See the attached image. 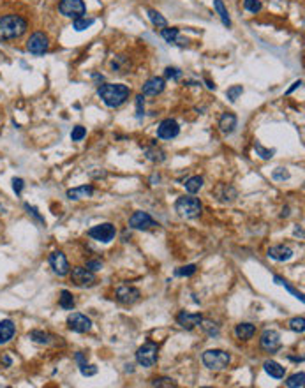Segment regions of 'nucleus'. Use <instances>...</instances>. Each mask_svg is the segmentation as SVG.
Returning a JSON list of instances; mask_svg holds the SVG:
<instances>
[{
	"label": "nucleus",
	"mask_w": 305,
	"mask_h": 388,
	"mask_svg": "<svg viewBox=\"0 0 305 388\" xmlns=\"http://www.w3.org/2000/svg\"><path fill=\"white\" fill-rule=\"evenodd\" d=\"M268 258L275 259V261H288L293 258V249L288 245H273L268 249Z\"/></svg>",
	"instance_id": "6ab92c4d"
},
{
	"label": "nucleus",
	"mask_w": 305,
	"mask_h": 388,
	"mask_svg": "<svg viewBox=\"0 0 305 388\" xmlns=\"http://www.w3.org/2000/svg\"><path fill=\"white\" fill-rule=\"evenodd\" d=\"M207 87H209L210 90H213V88H215V85H213V83L210 81V80H207Z\"/></svg>",
	"instance_id": "864d4df0"
},
{
	"label": "nucleus",
	"mask_w": 305,
	"mask_h": 388,
	"mask_svg": "<svg viewBox=\"0 0 305 388\" xmlns=\"http://www.w3.org/2000/svg\"><path fill=\"white\" fill-rule=\"evenodd\" d=\"M48 48H49V39L44 32H34L27 39V49H29V53L35 55V57L44 55L48 51Z\"/></svg>",
	"instance_id": "0eeeda50"
},
{
	"label": "nucleus",
	"mask_w": 305,
	"mask_h": 388,
	"mask_svg": "<svg viewBox=\"0 0 305 388\" xmlns=\"http://www.w3.org/2000/svg\"><path fill=\"white\" fill-rule=\"evenodd\" d=\"M25 187V182L21 178H13V189H15L16 194H21V191H23Z\"/></svg>",
	"instance_id": "09e8293b"
},
{
	"label": "nucleus",
	"mask_w": 305,
	"mask_h": 388,
	"mask_svg": "<svg viewBox=\"0 0 305 388\" xmlns=\"http://www.w3.org/2000/svg\"><path fill=\"white\" fill-rule=\"evenodd\" d=\"M87 268H88V270H92V272H97V270H101V268H102V263L97 261V259H92V261H87Z\"/></svg>",
	"instance_id": "8fccbe9b"
},
{
	"label": "nucleus",
	"mask_w": 305,
	"mask_h": 388,
	"mask_svg": "<svg viewBox=\"0 0 305 388\" xmlns=\"http://www.w3.org/2000/svg\"><path fill=\"white\" fill-rule=\"evenodd\" d=\"M213 7L217 11V15H219V18H221V21H223L224 27L229 29V27H231V18H229V15H228V9L224 7L223 0H213Z\"/></svg>",
	"instance_id": "a878e982"
},
{
	"label": "nucleus",
	"mask_w": 305,
	"mask_h": 388,
	"mask_svg": "<svg viewBox=\"0 0 305 388\" xmlns=\"http://www.w3.org/2000/svg\"><path fill=\"white\" fill-rule=\"evenodd\" d=\"M29 29V21L19 15L0 16V41L19 39Z\"/></svg>",
	"instance_id": "f03ea898"
},
{
	"label": "nucleus",
	"mask_w": 305,
	"mask_h": 388,
	"mask_svg": "<svg viewBox=\"0 0 305 388\" xmlns=\"http://www.w3.org/2000/svg\"><path fill=\"white\" fill-rule=\"evenodd\" d=\"M145 155L146 159L152 161V162H162L166 159V152L161 146L155 145V143H152L148 148H145Z\"/></svg>",
	"instance_id": "393cba45"
},
{
	"label": "nucleus",
	"mask_w": 305,
	"mask_h": 388,
	"mask_svg": "<svg viewBox=\"0 0 305 388\" xmlns=\"http://www.w3.org/2000/svg\"><path fill=\"white\" fill-rule=\"evenodd\" d=\"M164 87H166L164 80L159 76H154L143 83V87H141V96H159V94H162Z\"/></svg>",
	"instance_id": "dca6fc26"
},
{
	"label": "nucleus",
	"mask_w": 305,
	"mask_h": 388,
	"mask_svg": "<svg viewBox=\"0 0 305 388\" xmlns=\"http://www.w3.org/2000/svg\"><path fill=\"white\" fill-rule=\"evenodd\" d=\"M16 334V325L11 320H2L0 321V344L9 342Z\"/></svg>",
	"instance_id": "412c9836"
},
{
	"label": "nucleus",
	"mask_w": 305,
	"mask_h": 388,
	"mask_svg": "<svg viewBox=\"0 0 305 388\" xmlns=\"http://www.w3.org/2000/svg\"><path fill=\"white\" fill-rule=\"evenodd\" d=\"M243 94V87L242 85H233L226 90V97L229 99V102H237V99Z\"/></svg>",
	"instance_id": "f704fd0d"
},
{
	"label": "nucleus",
	"mask_w": 305,
	"mask_h": 388,
	"mask_svg": "<svg viewBox=\"0 0 305 388\" xmlns=\"http://www.w3.org/2000/svg\"><path fill=\"white\" fill-rule=\"evenodd\" d=\"M196 270H198V267H196V265H185V267L178 268V270L175 272V274H177V275H180V277H191V275H194V274H196Z\"/></svg>",
	"instance_id": "ea45409f"
},
{
	"label": "nucleus",
	"mask_w": 305,
	"mask_h": 388,
	"mask_svg": "<svg viewBox=\"0 0 305 388\" xmlns=\"http://www.w3.org/2000/svg\"><path fill=\"white\" fill-rule=\"evenodd\" d=\"M175 210L178 215L185 219H193V217H198L201 210H203V205L199 201L198 198H194L193 194H187V196H182V198L177 199V203H175Z\"/></svg>",
	"instance_id": "7ed1b4c3"
},
{
	"label": "nucleus",
	"mask_w": 305,
	"mask_h": 388,
	"mask_svg": "<svg viewBox=\"0 0 305 388\" xmlns=\"http://www.w3.org/2000/svg\"><path fill=\"white\" fill-rule=\"evenodd\" d=\"M201 321H203V316L201 314H191V312H185V310H182V312L177 316V323L185 330L196 328V326H199Z\"/></svg>",
	"instance_id": "f3484780"
},
{
	"label": "nucleus",
	"mask_w": 305,
	"mask_h": 388,
	"mask_svg": "<svg viewBox=\"0 0 305 388\" xmlns=\"http://www.w3.org/2000/svg\"><path fill=\"white\" fill-rule=\"evenodd\" d=\"M157 358H159V348H157V344L150 342V340L145 342V344L136 351V362L140 365H143V367H152V365H155Z\"/></svg>",
	"instance_id": "423d86ee"
},
{
	"label": "nucleus",
	"mask_w": 305,
	"mask_h": 388,
	"mask_svg": "<svg viewBox=\"0 0 305 388\" xmlns=\"http://www.w3.org/2000/svg\"><path fill=\"white\" fill-rule=\"evenodd\" d=\"M259 346L267 353H275L281 349V335L275 330H265L259 339Z\"/></svg>",
	"instance_id": "1a4fd4ad"
},
{
	"label": "nucleus",
	"mask_w": 305,
	"mask_h": 388,
	"mask_svg": "<svg viewBox=\"0 0 305 388\" xmlns=\"http://www.w3.org/2000/svg\"><path fill=\"white\" fill-rule=\"evenodd\" d=\"M76 360H78V364H85V358H83V355H81V353H78V355H76Z\"/></svg>",
	"instance_id": "603ef678"
},
{
	"label": "nucleus",
	"mask_w": 305,
	"mask_h": 388,
	"mask_svg": "<svg viewBox=\"0 0 305 388\" xmlns=\"http://www.w3.org/2000/svg\"><path fill=\"white\" fill-rule=\"evenodd\" d=\"M148 18H150V21L157 27V29H164V27H168V21H166V18L161 15L159 11L148 9Z\"/></svg>",
	"instance_id": "7c9ffc66"
},
{
	"label": "nucleus",
	"mask_w": 305,
	"mask_h": 388,
	"mask_svg": "<svg viewBox=\"0 0 305 388\" xmlns=\"http://www.w3.org/2000/svg\"><path fill=\"white\" fill-rule=\"evenodd\" d=\"M129 226L134 229H152V228H157L159 224L155 223L154 219H152L150 213L146 212H134L129 219Z\"/></svg>",
	"instance_id": "ddd939ff"
},
{
	"label": "nucleus",
	"mask_w": 305,
	"mask_h": 388,
	"mask_svg": "<svg viewBox=\"0 0 305 388\" xmlns=\"http://www.w3.org/2000/svg\"><path fill=\"white\" fill-rule=\"evenodd\" d=\"M238 118L235 113H223V116L219 118V129L223 134H231L237 129Z\"/></svg>",
	"instance_id": "a211bd4d"
},
{
	"label": "nucleus",
	"mask_w": 305,
	"mask_h": 388,
	"mask_svg": "<svg viewBox=\"0 0 305 388\" xmlns=\"http://www.w3.org/2000/svg\"><path fill=\"white\" fill-rule=\"evenodd\" d=\"M80 372L83 376H94V374H97V367L96 365H87V362H85V364H80Z\"/></svg>",
	"instance_id": "a18cd8bd"
},
{
	"label": "nucleus",
	"mask_w": 305,
	"mask_h": 388,
	"mask_svg": "<svg viewBox=\"0 0 305 388\" xmlns=\"http://www.w3.org/2000/svg\"><path fill=\"white\" fill-rule=\"evenodd\" d=\"M199 325H201V328L205 330V332H207V334L210 335V337H217L219 335V326L215 325V323H212V321H201V323H199Z\"/></svg>",
	"instance_id": "4c0bfd02"
},
{
	"label": "nucleus",
	"mask_w": 305,
	"mask_h": 388,
	"mask_svg": "<svg viewBox=\"0 0 305 388\" xmlns=\"http://www.w3.org/2000/svg\"><path fill=\"white\" fill-rule=\"evenodd\" d=\"M29 337L30 340H34L35 344H48L49 342V334H46L43 330H32Z\"/></svg>",
	"instance_id": "473e14b6"
},
{
	"label": "nucleus",
	"mask_w": 305,
	"mask_h": 388,
	"mask_svg": "<svg viewBox=\"0 0 305 388\" xmlns=\"http://www.w3.org/2000/svg\"><path fill=\"white\" fill-rule=\"evenodd\" d=\"M164 76L168 78V80H180V76H182V71H180L178 67H166Z\"/></svg>",
	"instance_id": "c03bdc74"
},
{
	"label": "nucleus",
	"mask_w": 305,
	"mask_h": 388,
	"mask_svg": "<svg viewBox=\"0 0 305 388\" xmlns=\"http://www.w3.org/2000/svg\"><path fill=\"white\" fill-rule=\"evenodd\" d=\"M272 177H273L275 180H288L289 178V171L284 170V168H277V170H273Z\"/></svg>",
	"instance_id": "49530a36"
},
{
	"label": "nucleus",
	"mask_w": 305,
	"mask_h": 388,
	"mask_svg": "<svg viewBox=\"0 0 305 388\" xmlns=\"http://www.w3.org/2000/svg\"><path fill=\"white\" fill-rule=\"evenodd\" d=\"M85 136H87V129H85L83 126L73 127V132H71V140L73 141H81Z\"/></svg>",
	"instance_id": "a19ab883"
},
{
	"label": "nucleus",
	"mask_w": 305,
	"mask_h": 388,
	"mask_svg": "<svg viewBox=\"0 0 305 388\" xmlns=\"http://www.w3.org/2000/svg\"><path fill=\"white\" fill-rule=\"evenodd\" d=\"M178 134H180V126L173 118H166L157 127V138H161V140H173Z\"/></svg>",
	"instance_id": "4468645a"
},
{
	"label": "nucleus",
	"mask_w": 305,
	"mask_h": 388,
	"mask_svg": "<svg viewBox=\"0 0 305 388\" xmlns=\"http://www.w3.org/2000/svg\"><path fill=\"white\" fill-rule=\"evenodd\" d=\"M4 364L5 365H11V358H9V356H4Z\"/></svg>",
	"instance_id": "5fc2aeb1"
},
{
	"label": "nucleus",
	"mask_w": 305,
	"mask_h": 388,
	"mask_svg": "<svg viewBox=\"0 0 305 388\" xmlns=\"http://www.w3.org/2000/svg\"><path fill=\"white\" fill-rule=\"evenodd\" d=\"M254 148H256V154L261 157V159H265V161H268V159H272L273 157V154H275V150H268V148H265V146L261 145V143H254Z\"/></svg>",
	"instance_id": "e433bc0d"
},
{
	"label": "nucleus",
	"mask_w": 305,
	"mask_h": 388,
	"mask_svg": "<svg viewBox=\"0 0 305 388\" xmlns=\"http://www.w3.org/2000/svg\"><path fill=\"white\" fill-rule=\"evenodd\" d=\"M71 281L76 286H92L96 284V274L92 270H88L87 267H74L71 272Z\"/></svg>",
	"instance_id": "9d476101"
},
{
	"label": "nucleus",
	"mask_w": 305,
	"mask_h": 388,
	"mask_svg": "<svg viewBox=\"0 0 305 388\" xmlns=\"http://www.w3.org/2000/svg\"><path fill=\"white\" fill-rule=\"evenodd\" d=\"M58 306L62 307V309H65V310H71V309H73V307H74V296H73V293H71V291H67V290L60 291Z\"/></svg>",
	"instance_id": "cd10ccee"
},
{
	"label": "nucleus",
	"mask_w": 305,
	"mask_h": 388,
	"mask_svg": "<svg viewBox=\"0 0 305 388\" xmlns=\"http://www.w3.org/2000/svg\"><path fill=\"white\" fill-rule=\"evenodd\" d=\"M94 23H96L94 18H85V16H81V18H76L73 21V29L76 30V32H83V30L90 29Z\"/></svg>",
	"instance_id": "c756f323"
},
{
	"label": "nucleus",
	"mask_w": 305,
	"mask_h": 388,
	"mask_svg": "<svg viewBox=\"0 0 305 388\" xmlns=\"http://www.w3.org/2000/svg\"><path fill=\"white\" fill-rule=\"evenodd\" d=\"M94 194V187L92 185H80V187H73V189L67 191V198L69 199H83V198H90Z\"/></svg>",
	"instance_id": "5701e85b"
},
{
	"label": "nucleus",
	"mask_w": 305,
	"mask_h": 388,
	"mask_svg": "<svg viewBox=\"0 0 305 388\" xmlns=\"http://www.w3.org/2000/svg\"><path fill=\"white\" fill-rule=\"evenodd\" d=\"M25 210H27V212H29V213H32V217L37 219L39 223H43V224H44V217H43V215H41V213H39V210L35 209V207H32V205H29V203H25Z\"/></svg>",
	"instance_id": "de8ad7c7"
},
{
	"label": "nucleus",
	"mask_w": 305,
	"mask_h": 388,
	"mask_svg": "<svg viewBox=\"0 0 305 388\" xmlns=\"http://www.w3.org/2000/svg\"><path fill=\"white\" fill-rule=\"evenodd\" d=\"M273 281H275L277 284H281V286H284V288H286V290L289 291L291 295H295L296 298H298V300H300V302H304V295H302V293H300V291H298V290H295V288L291 286V284H289V282H288V281H284V279H282V277L275 275V277H273Z\"/></svg>",
	"instance_id": "72a5a7b5"
},
{
	"label": "nucleus",
	"mask_w": 305,
	"mask_h": 388,
	"mask_svg": "<svg viewBox=\"0 0 305 388\" xmlns=\"http://www.w3.org/2000/svg\"><path fill=\"white\" fill-rule=\"evenodd\" d=\"M116 235V229L112 223H102V224H97L94 228L88 229V237L97 240V242H102V243H108L112 242L113 238Z\"/></svg>",
	"instance_id": "6e6552de"
},
{
	"label": "nucleus",
	"mask_w": 305,
	"mask_h": 388,
	"mask_svg": "<svg viewBox=\"0 0 305 388\" xmlns=\"http://www.w3.org/2000/svg\"><path fill=\"white\" fill-rule=\"evenodd\" d=\"M140 290L138 288H132V286H122L116 290V300L120 302V304H126V306H131L134 302L140 300Z\"/></svg>",
	"instance_id": "2eb2a0df"
},
{
	"label": "nucleus",
	"mask_w": 305,
	"mask_h": 388,
	"mask_svg": "<svg viewBox=\"0 0 305 388\" xmlns=\"http://www.w3.org/2000/svg\"><path fill=\"white\" fill-rule=\"evenodd\" d=\"M49 265H51V268H53V272L58 277L67 275L69 272H71L67 258H65V254L62 251H55L49 254Z\"/></svg>",
	"instance_id": "f8f14e48"
},
{
	"label": "nucleus",
	"mask_w": 305,
	"mask_h": 388,
	"mask_svg": "<svg viewBox=\"0 0 305 388\" xmlns=\"http://www.w3.org/2000/svg\"><path fill=\"white\" fill-rule=\"evenodd\" d=\"M213 194H215L219 201H223V203H231L233 199L237 198V191H235V187H231V185H228V184L217 185V189L213 191Z\"/></svg>",
	"instance_id": "aec40b11"
},
{
	"label": "nucleus",
	"mask_w": 305,
	"mask_h": 388,
	"mask_svg": "<svg viewBox=\"0 0 305 388\" xmlns=\"http://www.w3.org/2000/svg\"><path fill=\"white\" fill-rule=\"evenodd\" d=\"M300 85H302V80H298V81H295V83H293V85H291L289 88H288V92H286V94H291V92H293V90H296V88L300 87Z\"/></svg>",
	"instance_id": "3c124183"
},
{
	"label": "nucleus",
	"mask_w": 305,
	"mask_h": 388,
	"mask_svg": "<svg viewBox=\"0 0 305 388\" xmlns=\"http://www.w3.org/2000/svg\"><path fill=\"white\" fill-rule=\"evenodd\" d=\"M58 13L65 18H81L87 13V5L83 0H60L58 2Z\"/></svg>",
	"instance_id": "39448f33"
},
{
	"label": "nucleus",
	"mask_w": 305,
	"mask_h": 388,
	"mask_svg": "<svg viewBox=\"0 0 305 388\" xmlns=\"http://www.w3.org/2000/svg\"><path fill=\"white\" fill-rule=\"evenodd\" d=\"M201 360H203L205 367L210 369V371H223V369H226L229 365L231 356L223 349H209V351L203 353Z\"/></svg>",
	"instance_id": "20e7f679"
},
{
	"label": "nucleus",
	"mask_w": 305,
	"mask_h": 388,
	"mask_svg": "<svg viewBox=\"0 0 305 388\" xmlns=\"http://www.w3.org/2000/svg\"><path fill=\"white\" fill-rule=\"evenodd\" d=\"M254 334H256V326L252 325V323H240V325H237V328H235V335H237L240 340L252 339Z\"/></svg>",
	"instance_id": "b1692460"
},
{
	"label": "nucleus",
	"mask_w": 305,
	"mask_h": 388,
	"mask_svg": "<svg viewBox=\"0 0 305 388\" xmlns=\"http://www.w3.org/2000/svg\"><path fill=\"white\" fill-rule=\"evenodd\" d=\"M304 385H305V374L304 372H296L286 379L288 388H302Z\"/></svg>",
	"instance_id": "2f4dec72"
},
{
	"label": "nucleus",
	"mask_w": 305,
	"mask_h": 388,
	"mask_svg": "<svg viewBox=\"0 0 305 388\" xmlns=\"http://www.w3.org/2000/svg\"><path fill=\"white\" fill-rule=\"evenodd\" d=\"M263 369H265V372H267L268 376H272V378H275V379H282L284 374H286V369L282 367L279 362H275V360H267V362L263 364Z\"/></svg>",
	"instance_id": "4be33fe9"
},
{
	"label": "nucleus",
	"mask_w": 305,
	"mask_h": 388,
	"mask_svg": "<svg viewBox=\"0 0 305 388\" xmlns=\"http://www.w3.org/2000/svg\"><path fill=\"white\" fill-rule=\"evenodd\" d=\"M243 7H245V11L256 15V13L261 11L263 5H261V0H243Z\"/></svg>",
	"instance_id": "c9c22d12"
},
{
	"label": "nucleus",
	"mask_w": 305,
	"mask_h": 388,
	"mask_svg": "<svg viewBox=\"0 0 305 388\" xmlns=\"http://www.w3.org/2000/svg\"><path fill=\"white\" fill-rule=\"evenodd\" d=\"M145 115V101H143V96L136 97V118H141Z\"/></svg>",
	"instance_id": "79ce46f5"
},
{
	"label": "nucleus",
	"mask_w": 305,
	"mask_h": 388,
	"mask_svg": "<svg viewBox=\"0 0 305 388\" xmlns=\"http://www.w3.org/2000/svg\"><path fill=\"white\" fill-rule=\"evenodd\" d=\"M201 187H203V177H199V175L191 177V178H187V182H185V191H187L189 194L199 193Z\"/></svg>",
	"instance_id": "bb28decb"
},
{
	"label": "nucleus",
	"mask_w": 305,
	"mask_h": 388,
	"mask_svg": "<svg viewBox=\"0 0 305 388\" xmlns=\"http://www.w3.org/2000/svg\"><path fill=\"white\" fill-rule=\"evenodd\" d=\"M178 34H180V30L175 29V27H164V29H161V35H162V39L170 44L178 41Z\"/></svg>",
	"instance_id": "c85d7f7f"
},
{
	"label": "nucleus",
	"mask_w": 305,
	"mask_h": 388,
	"mask_svg": "<svg viewBox=\"0 0 305 388\" xmlns=\"http://www.w3.org/2000/svg\"><path fill=\"white\" fill-rule=\"evenodd\" d=\"M289 328L293 330V332H300L302 334V332L305 330V320L302 318V316L300 318H293V320L289 321Z\"/></svg>",
	"instance_id": "58836bf2"
},
{
	"label": "nucleus",
	"mask_w": 305,
	"mask_h": 388,
	"mask_svg": "<svg viewBox=\"0 0 305 388\" xmlns=\"http://www.w3.org/2000/svg\"><path fill=\"white\" fill-rule=\"evenodd\" d=\"M152 385L154 387H177V383L171 378H155Z\"/></svg>",
	"instance_id": "37998d69"
},
{
	"label": "nucleus",
	"mask_w": 305,
	"mask_h": 388,
	"mask_svg": "<svg viewBox=\"0 0 305 388\" xmlns=\"http://www.w3.org/2000/svg\"><path fill=\"white\" fill-rule=\"evenodd\" d=\"M97 96L101 97V101L108 108H118L129 99L131 90L127 85H122V83H104L97 88Z\"/></svg>",
	"instance_id": "f257e3e1"
},
{
	"label": "nucleus",
	"mask_w": 305,
	"mask_h": 388,
	"mask_svg": "<svg viewBox=\"0 0 305 388\" xmlns=\"http://www.w3.org/2000/svg\"><path fill=\"white\" fill-rule=\"evenodd\" d=\"M67 326L69 330H73L76 334H85V332H88V330L92 328V321H90V318L81 314V312H73L67 318Z\"/></svg>",
	"instance_id": "9b49d317"
}]
</instances>
